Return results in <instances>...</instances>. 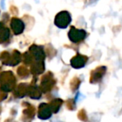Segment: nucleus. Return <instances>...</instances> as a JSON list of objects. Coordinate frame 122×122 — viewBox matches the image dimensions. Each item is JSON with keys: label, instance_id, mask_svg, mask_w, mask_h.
<instances>
[{"label": "nucleus", "instance_id": "f257e3e1", "mask_svg": "<svg viewBox=\"0 0 122 122\" xmlns=\"http://www.w3.org/2000/svg\"><path fill=\"white\" fill-rule=\"evenodd\" d=\"M71 18L68 12H61L55 17L54 24L60 29H65L70 23Z\"/></svg>", "mask_w": 122, "mask_h": 122}, {"label": "nucleus", "instance_id": "f03ea898", "mask_svg": "<svg viewBox=\"0 0 122 122\" xmlns=\"http://www.w3.org/2000/svg\"><path fill=\"white\" fill-rule=\"evenodd\" d=\"M86 36V33L85 31L82 30V29H76L75 28H72L71 30L69 33V38L71 39L72 42L78 43L84 39Z\"/></svg>", "mask_w": 122, "mask_h": 122}, {"label": "nucleus", "instance_id": "7ed1b4c3", "mask_svg": "<svg viewBox=\"0 0 122 122\" xmlns=\"http://www.w3.org/2000/svg\"><path fill=\"white\" fill-rule=\"evenodd\" d=\"M85 62H86V58L85 56L81 55H77L75 56L74 59H72L71 60V65L74 68H81L85 65Z\"/></svg>", "mask_w": 122, "mask_h": 122}, {"label": "nucleus", "instance_id": "20e7f679", "mask_svg": "<svg viewBox=\"0 0 122 122\" xmlns=\"http://www.w3.org/2000/svg\"><path fill=\"white\" fill-rule=\"evenodd\" d=\"M41 111H40V115L42 113L43 114V116L41 117L42 119H48L51 116V112H50V108L48 105H41Z\"/></svg>", "mask_w": 122, "mask_h": 122}]
</instances>
